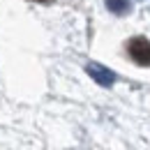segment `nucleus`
Segmentation results:
<instances>
[{
	"label": "nucleus",
	"instance_id": "nucleus-1",
	"mask_svg": "<svg viewBox=\"0 0 150 150\" xmlns=\"http://www.w3.org/2000/svg\"><path fill=\"white\" fill-rule=\"evenodd\" d=\"M127 51H129V58L141 65V67H150V39L146 37H132L127 42Z\"/></svg>",
	"mask_w": 150,
	"mask_h": 150
},
{
	"label": "nucleus",
	"instance_id": "nucleus-2",
	"mask_svg": "<svg viewBox=\"0 0 150 150\" xmlns=\"http://www.w3.org/2000/svg\"><path fill=\"white\" fill-rule=\"evenodd\" d=\"M86 72L88 76L97 81L99 86H104V88H111L113 83H115V74H113L109 67H104V65H99V62H88L86 65Z\"/></svg>",
	"mask_w": 150,
	"mask_h": 150
},
{
	"label": "nucleus",
	"instance_id": "nucleus-3",
	"mask_svg": "<svg viewBox=\"0 0 150 150\" xmlns=\"http://www.w3.org/2000/svg\"><path fill=\"white\" fill-rule=\"evenodd\" d=\"M106 7L111 9L113 14H127L132 9L129 0H106Z\"/></svg>",
	"mask_w": 150,
	"mask_h": 150
},
{
	"label": "nucleus",
	"instance_id": "nucleus-4",
	"mask_svg": "<svg viewBox=\"0 0 150 150\" xmlns=\"http://www.w3.org/2000/svg\"><path fill=\"white\" fill-rule=\"evenodd\" d=\"M37 2H53V0H37Z\"/></svg>",
	"mask_w": 150,
	"mask_h": 150
}]
</instances>
